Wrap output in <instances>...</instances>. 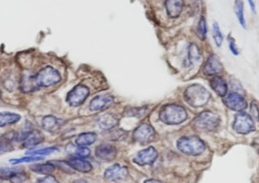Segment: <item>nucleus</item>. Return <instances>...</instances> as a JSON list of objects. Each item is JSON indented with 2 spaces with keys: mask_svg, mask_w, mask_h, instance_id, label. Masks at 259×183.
I'll use <instances>...</instances> for the list:
<instances>
[{
  "mask_svg": "<svg viewBox=\"0 0 259 183\" xmlns=\"http://www.w3.org/2000/svg\"><path fill=\"white\" fill-rule=\"evenodd\" d=\"M183 98L192 107H201L210 99V93L201 84H194L186 88Z\"/></svg>",
  "mask_w": 259,
  "mask_h": 183,
  "instance_id": "obj_1",
  "label": "nucleus"
},
{
  "mask_svg": "<svg viewBox=\"0 0 259 183\" xmlns=\"http://www.w3.org/2000/svg\"><path fill=\"white\" fill-rule=\"evenodd\" d=\"M187 117L186 109L179 105H166L159 112L160 120L169 125L181 124L187 119Z\"/></svg>",
  "mask_w": 259,
  "mask_h": 183,
  "instance_id": "obj_2",
  "label": "nucleus"
},
{
  "mask_svg": "<svg viewBox=\"0 0 259 183\" xmlns=\"http://www.w3.org/2000/svg\"><path fill=\"white\" fill-rule=\"evenodd\" d=\"M178 150L186 155L197 156L205 151L204 142L197 136H183L177 143Z\"/></svg>",
  "mask_w": 259,
  "mask_h": 183,
  "instance_id": "obj_3",
  "label": "nucleus"
},
{
  "mask_svg": "<svg viewBox=\"0 0 259 183\" xmlns=\"http://www.w3.org/2000/svg\"><path fill=\"white\" fill-rule=\"evenodd\" d=\"M219 116L212 112L205 111L199 115L193 121V126L198 131H213L220 125Z\"/></svg>",
  "mask_w": 259,
  "mask_h": 183,
  "instance_id": "obj_4",
  "label": "nucleus"
},
{
  "mask_svg": "<svg viewBox=\"0 0 259 183\" xmlns=\"http://www.w3.org/2000/svg\"><path fill=\"white\" fill-rule=\"evenodd\" d=\"M35 80L38 87H48L61 81L60 72L52 67H46L35 75Z\"/></svg>",
  "mask_w": 259,
  "mask_h": 183,
  "instance_id": "obj_5",
  "label": "nucleus"
},
{
  "mask_svg": "<svg viewBox=\"0 0 259 183\" xmlns=\"http://www.w3.org/2000/svg\"><path fill=\"white\" fill-rule=\"evenodd\" d=\"M233 128L239 134H249L256 130L254 120L247 113L240 112L236 115Z\"/></svg>",
  "mask_w": 259,
  "mask_h": 183,
  "instance_id": "obj_6",
  "label": "nucleus"
},
{
  "mask_svg": "<svg viewBox=\"0 0 259 183\" xmlns=\"http://www.w3.org/2000/svg\"><path fill=\"white\" fill-rule=\"evenodd\" d=\"M89 93L90 91L86 86L83 85V84L77 85L68 93V96H67V102L70 106H74V107L80 106L83 104L86 98H88Z\"/></svg>",
  "mask_w": 259,
  "mask_h": 183,
  "instance_id": "obj_7",
  "label": "nucleus"
},
{
  "mask_svg": "<svg viewBox=\"0 0 259 183\" xmlns=\"http://www.w3.org/2000/svg\"><path fill=\"white\" fill-rule=\"evenodd\" d=\"M156 131L149 124H142L136 128L133 133V138L135 141L142 144L150 143L154 140Z\"/></svg>",
  "mask_w": 259,
  "mask_h": 183,
  "instance_id": "obj_8",
  "label": "nucleus"
},
{
  "mask_svg": "<svg viewBox=\"0 0 259 183\" xmlns=\"http://www.w3.org/2000/svg\"><path fill=\"white\" fill-rule=\"evenodd\" d=\"M224 103L228 109L233 111H243L248 107L246 99L238 93H230L227 96L224 97Z\"/></svg>",
  "mask_w": 259,
  "mask_h": 183,
  "instance_id": "obj_9",
  "label": "nucleus"
},
{
  "mask_svg": "<svg viewBox=\"0 0 259 183\" xmlns=\"http://www.w3.org/2000/svg\"><path fill=\"white\" fill-rule=\"evenodd\" d=\"M158 158V151L153 146L142 150L138 153L134 159V162L139 166L150 165L156 162Z\"/></svg>",
  "mask_w": 259,
  "mask_h": 183,
  "instance_id": "obj_10",
  "label": "nucleus"
},
{
  "mask_svg": "<svg viewBox=\"0 0 259 183\" xmlns=\"http://www.w3.org/2000/svg\"><path fill=\"white\" fill-rule=\"evenodd\" d=\"M128 175V170L126 166L115 165L107 168L104 173V177L108 181H120L124 180Z\"/></svg>",
  "mask_w": 259,
  "mask_h": 183,
  "instance_id": "obj_11",
  "label": "nucleus"
},
{
  "mask_svg": "<svg viewBox=\"0 0 259 183\" xmlns=\"http://www.w3.org/2000/svg\"><path fill=\"white\" fill-rule=\"evenodd\" d=\"M117 150L111 144H101L95 150L96 156L104 162H112L117 156Z\"/></svg>",
  "mask_w": 259,
  "mask_h": 183,
  "instance_id": "obj_12",
  "label": "nucleus"
},
{
  "mask_svg": "<svg viewBox=\"0 0 259 183\" xmlns=\"http://www.w3.org/2000/svg\"><path fill=\"white\" fill-rule=\"evenodd\" d=\"M224 68L219 57L215 54L209 56L203 67L204 74L208 76H216L222 72Z\"/></svg>",
  "mask_w": 259,
  "mask_h": 183,
  "instance_id": "obj_13",
  "label": "nucleus"
},
{
  "mask_svg": "<svg viewBox=\"0 0 259 183\" xmlns=\"http://www.w3.org/2000/svg\"><path fill=\"white\" fill-rule=\"evenodd\" d=\"M114 102V98L109 94L99 95L92 100L90 103V109L92 111H100L108 109Z\"/></svg>",
  "mask_w": 259,
  "mask_h": 183,
  "instance_id": "obj_14",
  "label": "nucleus"
},
{
  "mask_svg": "<svg viewBox=\"0 0 259 183\" xmlns=\"http://www.w3.org/2000/svg\"><path fill=\"white\" fill-rule=\"evenodd\" d=\"M63 120L56 118L53 116H45L41 121L42 129L47 131L49 133H54L61 128L62 125Z\"/></svg>",
  "mask_w": 259,
  "mask_h": 183,
  "instance_id": "obj_15",
  "label": "nucleus"
},
{
  "mask_svg": "<svg viewBox=\"0 0 259 183\" xmlns=\"http://www.w3.org/2000/svg\"><path fill=\"white\" fill-rule=\"evenodd\" d=\"M183 0H165V9L171 18L179 17L183 11Z\"/></svg>",
  "mask_w": 259,
  "mask_h": 183,
  "instance_id": "obj_16",
  "label": "nucleus"
},
{
  "mask_svg": "<svg viewBox=\"0 0 259 183\" xmlns=\"http://www.w3.org/2000/svg\"><path fill=\"white\" fill-rule=\"evenodd\" d=\"M119 119L117 116L112 113H106L100 116L97 120L99 127L102 130H112L117 126Z\"/></svg>",
  "mask_w": 259,
  "mask_h": 183,
  "instance_id": "obj_17",
  "label": "nucleus"
},
{
  "mask_svg": "<svg viewBox=\"0 0 259 183\" xmlns=\"http://www.w3.org/2000/svg\"><path fill=\"white\" fill-rule=\"evenodd\" d=\"M44 140V135L38 129H33L31 133L24 139L23 146L25 148H33L34 146L40 144Z\"/></svg>",
  "mask_w": 259,
  "mask_h": 183,
  "instance_id": "obj_18",
  "label": "nucleus"
},
{
  "mask_svg": "<svg viewBox=\"0 0 259 183\" xmlns=\"http://www.w3.org/2000/svg\"><path fill=\"white\" fill-rule=\"evenodd\" d=\"M66 163L71 169L80 172V173H89L93 169V166L90 162L80 159V158L69 160L66 162Z\"/></svg>",
  "mask_w": 259,
  "mask_h": 183,
  "instance_id": "obj_19",
  "label": "nucleus"
},
{
  "mask_svg": "<svg viewBox=\"0 0 259 183\" xmlns=\"http://www.w3.org/2000/svg\"><path fill=\"white\" fill-rule=\"evenodd\" d=\"M200 59H201V52L198 46L196 44H190L187 50V57L185 61V65L186 67L195 65L199 62Z\"/></svg>",
  "mask_w": 259,
  "mask_h": 183,
  "instance_id": "obj_20",
  "label": "nucleus"
},
{
  "mask_svg": "<svg viewBox=\"0 0 259 183\" xmlns=\"http://www.w3.org/2000/svg\"><path fill=\"white\" fill-rule=\"evenodd\" d=\"M210 86L212 90L220 97L227 96V84L224 79L219 76H215L210 81Z\"/></svg>",
  "mask_w": 259,
  "mask_h": 183,
  "instance_id": "obj_21",
  "label": "nucleus"
},
{
  "mask_svg": "<svg viewBox=\"0 0 259 183\" xmlns=\"http://www.w3.org/2000/svg\"><path fill=\"white\" fill-rule=\"evenodd\" d=\"M20 88L24 93L33 92L38 90L39 87L36 83L35 76L25 75L23 76L20 83Z\"/></svg>",
  "mask_w": 259,
  "mask_h": 183,
  "instance_id": "obj_22",
  "label": "nucleus"
},
{
  "mask_svg": "<svg viewBox=\"0 0 259 183\" xmlns=\"http://www.w3.org/2000/svg\"><path fill=\"white\" fill-rule=\"evenodd\" d=\"M20 115L9 112L0 113V128L9 126L19 122L20 120Z\"/></svg>",
  "mask_w": 259,
  "mask_h": 183,
  "instance_id": "obj_23",
  "label": "nucleus"
},
{
  "mask_svg": "<svg viewBox=\"0 0 259 183\" xmlns=\"http://www.w3.org/2000/svg\"><path fill=\"white\" fill-rule=\"evenodd\" d=\"M97 136L94 133H83L77 137L75 143L77 146L86 147L93 144L97 140Z\"/></svg>",
  "mask_w": 259,
  "mask_h": 183,
  "instance_id": "obj_24",
  "label": "nucleus"
},
{
  "mask_svg": "<svg viewBox=\"0 0 259 183\" xmlns=\"http://www.w3.org/2000/svg\"><path fill=\"white\" fill-rule=\"evenodd\" d=\"M30 170H32L34 173H40V174L49 175L53 173L56 170L55 165L51 162L47 164H38V165H33L30 166Z\"/></svg>",
  "mask_w": 259,
  "mask_h": 183,
  "instance_id": "obj_25",
  "label": "nucleus"
},
{
  "mask_svg": "<svg viewBox=\"0 0 259 183\" xmlns=\"http://www.w3.org/2000/svg\"><path fill=\"white\" fill-rule=\"evenodd\" d=\"M68 153L74 156L79 158H87L90 155V150L86 147L82 146H75L74 145H69L66 149Z\"/></svg>",
  "mask_w": 259,
  "mask_h": 183,
  "instance_id": "obj_26",
  "label": "nucleus"
},
{
  "mask_svg": "<svg viewBox=\"0 0 259 183\" xmlns=\"http://www.w3.org/2000/svg\"><path fill=\"white\" fill-rule=\"evenodd\" d=\"M235 12L239 24L244 28H246V20L244 17V6L242 0H235Z\"/></svg>",
  "mask_w": 259,
  "mask_h": 183,
  "instance_id": "obj_27",
  "label": "nucleus"
},
{
  "mask_svg": "<svg viewBox=\"0 0 259 183\" xmlns=\"http://www.w3.org/2000/svg\"><path fill=\"white\" fill-rule=\"evenodd\" d=\"M213 38L215 44L218 47H220L223 41H224V36L220 31V27L217 23H214L213 24Z\"/></svg>",
  "mask_w": 259,
  "mask_h": 183,
  "instance_id": "obj_28",
  "label": "nucleus"
},
{
  "mask_svg": "<svg viewBox=\"0 0 259 183\" xmlns=\"http://www.w3.org/2000/svg\"><path fill=\"white\" fill-rule=\"evenodd\" d=\"M26 180H27V174L20 168V170H18L12 175L9 180L11 183H23L25 182Z\"/></svg>",
  "mask_w": 259,
  "mask_h": 183,
  "instance_id": "obj_29",
  "label": "nucleus"
},
{
  "mask_svg": "<svg viewBox=\"0 0 259 183\" xmlns=\"http://www.w3.org/2000/svg\"><path fill=\"white\" fill-rule=\"evenodd\" d=\"M20 167H0V179L9 180L14 173L20 170Z\"/></svg>",
  "mask_w": 259,
  "mask_h": 183,
  "instance_id": "obj_30",
  "label": "nucleus"
},
{
  "mask_svg": "<svg viewBox=\"0 0 259 183\" xmlns=\"http://www.w3.org/2000/svg\"><path fill=\"white\" fill-rule=\"evenodd\" d=\"M197 34L199 38L201 40H204L206 38L207 35V25L205 19L201 17L199 21L198 27H197Z\"/></svg>",
  "mask_w": 259,
  "mask_h": 183,
  "instance_id": "obj_31",
  "label": "nucleus"
},
{
  "mask_svg": "<svg viewBox=\"0 0 259 183\" xmlns=\"http://www.w3.org/2000/svg\"><path fill=\"white\" fill-rule=\"evenodd\" d=\"M42 159V157L41 156H31L24 157V158H16V159H11L9 162L12 165H18L20 163H30V162H38Z\"/></svg>",
  "mask_w": 259,
  "mask_h": 183,
  "instance_id": "obj_32",
  "label": "nucleus"
},
{
  "mask_svg": "<svg viewBox=\"0 0 259 183\" xmlns=\"http://www.w3.org/2000/svg\"><path fill=\"white\" fill-rule=\"evenodd\" d=\"M58 151L56 147H48V148L42 149V150H34V151H27V154L34 156H40V155H50L52 153Z\"/></svg>",
  "mask_w": 259,
  "mask_h": 183,
  "instance_id": "obj_33",
  "label": "nucleus"
},
{
  "mask_svg": "<svg viewBox=\"0 0 259 183\" xmlns=\"http://www.w3.org/2000/svg\"><path fill=\"white\" fill-rule=\"evenodd\" d=\"M12 145L11 141L0 137V155L12 151Z\"/></svg>",
  "mask_w": 259,
  "mask_h": 183,
  "instance_id": "obj_34",
  "label": "nucleus"
},
{
  "mask_svg": "<svg viewBox=\"0 0 259 183\" xmlns=\"http://www.w3.org/2000/svg\"><path fill=\"white\" fill-rule=\"evenodd\" d=\"M36 183H59V182L54 177L47 175L46 177L38 180Z\"/></svg>",
  "mask_w": 259,
  "mask_h": 183,
  "instance_id": "obj_35",
  "label": "nucleus"
},
{
  "mask_svg": "<svg viewBox=\"0 0 259 183\" xmlns=\"http://www.w3.org/2000/svg\"><path fill=\"white\" fill-rule=\"evenodd\" d=\"M229 48H230V51L233 53V54H234V55H238L239 54V50L237 49L235 41L232 38L229 39Z\"/></svg>",
  "mask_w": 259,
  "mask_h": 183,
  "instance_id": "obj_36",
  "label": "nucleus"
},
{
  "mask_svg": "<svg viewBox=\"0 0 259 183\" xmlns=\"http://www.w3.org/2000/svg\"><path fill=\"white\" fill-rule=\"evenodd\" d=\"M250 112L251 113H252V115H253V118H255L257 120L259 119V109L256 102H252V104H251Z\"/></svg>",
  "mask_w": 259,
  "mask_h": 183,
  "instance_id": "obj_37",
  "label": "nucleus"
},
{
  "mask_svg": "<svg viewBox=\"0 0 259 183\" xmlns=\"http://www.w3.org/2000/svg\"><path fill=\"white\" fill-rule=\"evenodd\" d=\"M248 2H249V5H250L251 9H252L253 12L256 13V5H255L254 0H248Z\"/></svg>",
  "mask_w": 259,
  "mask_h": 183,
  "instance_id": "obj_38",
  "label": "nucleus"
},
{
  "mask_svg": "<svg viewBox=\"0 0 259 183\" xmlns=\"http://www.w3.org/2000/svg\"><path fill=\"white\" fill-rule=\"evenodd\" d=\"M143 183H162L159 180H153V179H150V180H146Z\"/></svg>",
  "mask_w": 259,
  "mask_h": 183,
  "instance_id": "obj_39",
  "label": "nucleus"
},
{
  "mask_svg": "<svg viewBox=\"0 0 259 183\" xmlns=\"http://www.w3.org/2000/svg\"><path fill=\"white\" fill-rule=\"evenodd\" d=\"M73 183H87V182H86V180H75V181Z\"/></svg>",
  "mask_w": 259,
  "mask_h": 183,
  "instance_id": "obj_40",
  "label": "nucleus"
},
{
  "mask_svg": "<svg viewBox=\"0 0 259 183\" xmlns=\"http://www.w3.org/2000/svg\"><path fill=\"white\" fill-rule=\"evenodd\" d=\"M0 100H1V92H0Z\"/></svg>",
  "mask_w": 259,
  "mask_h": 183,
  "instance_id": "obj_41",
  "label": "nucleus"
}]
</instances>
